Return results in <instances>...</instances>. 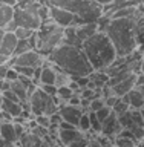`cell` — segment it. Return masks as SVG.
Wrapping results in <instances>:
<instances>
[{"mask_svg":"<svg viewBox=\"0 0 144 147\" xmlns=\"http://www.w3.org/2000/svg\"><path fill=\"white\" fill-rule=\"evenodd\" d=\"M144 14L140 6H137L135 12L130 17H109V22L104 28V32L115 46L118 57H126L135 52L138 48L137 41V18Z\"/></svg>","mask_w":144,"mask_h":147,"instance_id":"1","label":"cell"},{"mask_svg":"<svg viewBox=\"0 0 144 147\" xmlns=\"http://www.w3.org/2000/svg\"><path fill=\"white\" fill-rule=\"evenodd\" d=\"M48 60L55 69L69 74L72 78L91 75L94 72V67L80 46L62 43L48 55Z\"/></svg>","mask_w":144,"mask_h":147,"instance_id":"2","label":"cell"},{"mask_svg":"<svg viewBox=\"0 0 144 147\" xmlns=\"http://www.w3.org/2000/svg\"><path fill=\"white\" fill-rule=\"evenodd\" d=\"M87 60L94 71H104L117 60V51L104 31H97L94 35L86 38L81 45Z\"/></svg>","mask_w":144,"mask_h":147,"instance_id":"3","label":"cell"},{"mask_svg":"<svg viewBox=\"0 0 144 147\" xmlns=\"http://www.w3.org/2000/svg\"><path fill=\"white\" fill-rule=\"evenodd\" d=\"M63 37H64V28L57 25L54 20L48 18V20L41 22L40 28L34 32L35 49L41 55L48 57L58 45L63 43Z\"/></svg>","mask_w":144,"mask_h":147,"instance_id":"4","label":"cell"},{"mask_svg":"<svg viewBox=\"0 0 144 147\" xmlns=\"http://www.w3.org/2000/svg\"><path fill=\"white\" fill-rule=\"evenodd\" d=\"M77 16L83 23L98 22L104 16V6L101 3H98L97 0H85L81 8L78 9Z\"/></svg>","mask_w":144,"mask_h":147,"instance_id":"5","label":"cell"},{"mask_svg":"<svg viewBox=\"0 0 144 147\" xmlns=\"http://www.w3.org/2000/svg\"><path fill=\"white\" fill-rule=\"evenodd\" d=\"M45 55H41L37 49H29L26 51V52L23 54H18V55H14V57L9 58V64L14 66V64H17V66H28V67H37V66H43L45 61H46Z\"/></svg>","mask_w":144,"mask_h":147,"instance_id":"6","label":"cell"},{"mask_svg":"<svg viewBox=\"0 0 144 147\" xmlns=\"http://www.w3.org/2000/svg\"><path fill=\"white\" fill-rule=\"evenodd\" d=\"M49 17H51V20H54L57 25L63 26V28L71 26V25L78 26L83 23L75 12H71V11H68V9L54 6V5H49Z\"/></svg>","mask_w":144,"mask_h":147,"instance_id":"7","label":"cell"},{"mask_svg":"<svg viewBox=\"0 0 144 147\" xmlns=\"http://www.w3.org/2000/svg\"><path fill=\"white\" fill-rule=\"evenodd\" d=\"M58 142L64 146H87L89 140L86 138L85 132H81L78 127H74V129H60Z\"/></svg>","mask_w":144,"mask_h":147,"instance_id":"8","label":"cell"},{"mask_svg":"<svg viewBox=\"0 0 144 147\" xmlns=\"http://www.w3.org/2000/svg\"><path fill=\"white\" fill-rule=\"evenodd\" d=\"M52 98V95H48L46 92L39 86L37 89L29 95V104H31V112L34 115H41L46 112L48 103Z\"/></svg>","mask_w":144,"mask_h":147,"instance_id":"9","label":"cell"},{"mask_svg":"<svg viewBox=\"0 0 144 147\" xmlns=\"http://www.w3.org/2000/svg\"><path fill=\"white\" fill-rule=\"evenodd\" d=\"M120 123H121L123 129H129V130H133L135 127L144 126V117L141 109H127L124 113L118 115Z\"/></svg>","mask_w":144,"mask_h":147,"instance_id":"10","label":"cell"},{"mask_svg":"<svg viewBox=\"0 0 144 147\" xmlns=\"http://www.w3.org/2000/svg\"><path fill=\"white\" fill-rule=\"evenodd\" d=\"M121 129L123 127H121V123H120V118L114 110L110 112V115L104 121H101V133L109 136V138H112V140L121 132Z\"/></svg>","mask_w":144,"mask_h":147,"instance_id":"11","label":"cell"},{"mask_svg":"<svg viewBox=\"0 0 144 147\" xmlns=\"http://www.w3.org/2000/svg\"><path fill=\"white\" fill-rule=\"evenodd\" d=\"M58 112L60 115H62V118L64 119V121H69L72 124H78V121H80L81 115H83V109L80 107V106H72V104H60L58 106Z\"/></svg>","mask_w":144,"mask_h":147,"instance_id":"12","label":"cell"},{"mask_svg":"<svg viewBox=\"0 0 144 147\" xmlns=\"http://www.w3.org/2000/svg\"><path fill=\"white\" fill-rule=\"evenodd\" d=\"M17 41H18V38H17L16 32L5 31L2 43H0V54H3V55H6V57L11 58L12 55H14V51H16Z\"/></svg>","mask_w":144,"mask_h":147,"instance_id":"13","label":"cell"},{"mask_svg":"<svg viewBox=\"0 0 144 147\" xmlns=\"http://www.w3.org/2000/svg\"><path fill=\"white\" fill-rule=\"evenodd\" d=\"M121 100L126 101L132 109H143L144 107V96L140 92V89H137V87H133L127 94H124L121 96Z\"/></svg>","mask_w":144,"mask_h":147,"instance_id":"14","label":"cell"},{"mask_svg":"<svg viewBox=\"0 0 144 147\" xmlns=\"http://www.w3.org/2000/svg\"><path fill=\"white\" fill-rule=\"evenodd\" d=\"M135 81H137V74H130L129 77L123 78L121 81H118L117 84H114V86H110V87L114 89V92H115L117 95L123 96L124 94H127L130 89H133V87H135Z\"/></svg>","mask_w":144,"mask_h":147,"instance_id":"15","label":"cell"},{"mask_svg":"<svg viewBox=\"0 0 144 147\" xmlns=\"http://www.w3.org/2000/svg\"><path fill=\"white\" fill-rule=\"evenodd\" d=\"M0 136L8 140L9 142H12V144L18 142V135L16 132V124H14V121H3L0 124Z\"/></svg>","mask_w":144,"mask_h":147,"instance_id":"16","label":"cell"},{"mask_svg":"<svg viewBox=\"0 0 144 147\" xmlns=\"http://www.w3.org/2000/svg\"><path fill=\"white\" fill-rule=\"evenodd\" d=\"M77 35L81 41H85L86 38H89L91 35H94L98 31V23L97 22H91V23H81V25L75 26Z\"/></svg>","mask_w":144,"mask_h":147,"instance_id":"17","label":"cell"},{"mask_svg":"<svg viewBox=\"0 0 144 147\" xmlns=\"http://www.w3.org/2000/svg\"><path fill=\"white\" fill-rule=\"evenodd\" d=\"M85 0H49L48 5H54V6H58V8H63V9H68L71 12H78V9L81 8V5Z\"/></svg>","mask_w":144,"mask_h":147,"instance_id":"18","label":"cell"},{"mask_svg":"<svg viewBox=\"0 0 144 147\" xmlns=\"http://www.w3.org/2000/svg\"><path fill=\"white\" fill-rule=\"evenodd\" d=\"M14 8L16 6L0 2V29H5L8 23L14 18Z\"/></svg>","mask_w":144,"mask_h":147,"instance_id":"19","label":"cell"},{"mask_svg":"<svg viewBox=\"0 0 144 147\" xmlns=\"http://www.w3.org/2000/svg\"><path fill=\"white\" fill-rule=\"evenodd\" d=\"M0 109L5 110L6 113H9L12 118H14V117H18V115L22 113V110H23L20 103L9 100V98H6V96H3V101H2V106H0Z\"/></svg>","mask_w":144,"mask_h":147,"instance_id":"20","label":"cell"},{"mask_svg":"<svg viewBox=\"0 0 144 147\" xmlns=\"http://www.w3.org/2000/svg\"><path fill=\"white\" fill-rule=\"evenodd\" d=\"M11 90L18 96V98H20V101L29 100V95H28V89H26V86H23V83H22V81H18V80L11 81Z\"/></svg>","mask_w":144,"mask_h":147,"instance_id":"21","label":"cell"},{"mask_svg":"<svg viewBox=\"0 0 144 147\" xmlns=\"http://www.w3.org/2000/svg\"><path fill=\"white\" fill-rule=\"evenodd\" d=\"M74 95V90L71 86H58V90H57V100H58V106L60 104H66L69 98Z\"/></svg>","mask_w":144,"mask_h":147,"instance_id":"22","label":"cell"},{"mask_svg":"<svg viewBox=\"0 0 144 147\" xmlns=\"http://www.w3.org/2000/svg\"><path fill=\"white\" fill-rule=\"evenodd\" d=\"M114 144L115 146H121V147H132V146H140L138 141H135L133 138L130 136H126V135H117L114 138Z\"/></svg>","mask_w":144,"mask_h":147,"instance_id":"23","label":"cell"},{"mask_svg":"<svg viewBox=\"0 0 144 147\" xmlns=\"http://www.w3.org/2000/svg\"><path fill=\"white\" fill-rule=\"evenodd\" d=\"M87 115H89V121H91V130L95 133H101V121L97 117V113L94 110H89Z\"/></svg>","mask_w":144,"mask_h":147,"instance_id":"24","label":"cell"},{"mask_svg":"<svg viewBox=\"0 0 144 147\" xmlns=\"http://www.w3.org/2000/svg\"><path fill=\"white\" fill-rule=\"evenodd\" d=\"M77 127L85 133H87L91 130V121H89V115H87V112H83L80 121H78V124H77Z\"/></svg>","mask_w":144,"mask_h":147,"instance_id":"25","label":"cell"},{"mask_svg":"<svg viewBox=\"0 0 144 147\" xmlns=\"http://www.w3.org/2000/svg\"><path fill=\"white\" fill-rule=\"evenodd\" d=\"M17 35L18 40H23V38H29V37L34 35V29H29V28H23V26H17V29L14 31Z\"/></svg>","mask_w":144,"mask_h":147,"instance_id":"26","label":"cell"},{"mask_svg":"<svg viewBox=\"0 0 144 147\" xmlns=\"http://www.w3.org/2000/svg\"><path fill=\"white\" fill-rule=\"evenodd\" d=\"M127 109H130V106H129V104L126 103V101H123V100H121V96H120V100L114 104V107H112V110H114V112L117 113V115L124 113Z\"/></svg>","mask_w":144,"mask_h":147,"instance_id":"27","label":"cell"},{"mask_svg":"<svg viewBox=\"0 0 144 147\" xmlns=\"http://www.w3.org/2000/svg\"><path fill=\"white\" fill-rule=\"evenodd\" d=\"M104 104H106V101H104L103 96H95V98H92V100H91L89 110H94V112H97V110L101 109Z\"/></svg>","mask_w":144,"mask_h":147,"instance_id":"28","label":"cell"},{"mask_svg":"<svg viewBox=\"0 0 144 147\" xmlns=\"http://www.w3.org/2000/svg\"><path fill=\"white\" fill-rule=\"evenodd\" d=\"M110 112H112V107H109L107 104H104L103 107H101V109H98L95 113H97V117H98V119H100V121H104V119H106V118H107L109 115H110Z\"/></svg>","mask_w":144,"mask_h":147,"instance_id":"29","label":"cell"},{"mask_svg":"<svg viewBox=\"0 0 144 147\" xmlns=\"http://www.w3.org/2000/svg\"><path fill=\"white\" fill-rule=\"evenodd\" d=\"M35 121H37V124H40V126H43V127H48V129H49V126H51L49 115H46V113L35 115Z\"/></svg>","mask_w":144,"mask_h":147,"instance_id":"30","label":"cell"},{"mask_svg":"<svg viewBox=\"0 0 144 147\" xmlns=\"http://www.w3.org/2000/svg\"><path fill=\"white\" fill-rule=\"evenodd\" d=\"M41 89H43L48 95H57V90H58V87L55 86V84H39Z\"/></svg>","mask_w":144,"mask_h":147,"instance_id":"31","label":"cell"},{"mask_svg":"<svg viewBox=\"0 0 144 147\" xmlns=\"http://www.w3.org/2000/svg\"><path fill=\"white\" fill-rule=\"evenodd\" d=\"M6 80H9V81H14V80H18V72L16 71V67L14 66H9V69H8V72H6Z\"/></svg>","mask_w":144,"mask_h":147,"instance_id":"32","label":"cell"},{"mask_svg":"<svg viewBox=\"0 0 144 147\" xmlns=\"http://www.w3.org/2000/svg\"><path fill=\"white\" fill-rule=\"evenodd\" d=\"M118 100H120V95H109V96H106V98H104L106 104H107L109 107H114V104L117 103Z\"/></svg>","mask_w":144,"mask_h":147,"instance_id":"33","label":"cell"},{"mask_svg":"<svg viewBox=\"0 0 144 147\" xmlns=\"http://www.w3.org/2000/svg\"><path fill=\"white\" fill-rule=\"evenodd\" d=\"M97 2L101 3L106 8V6H114V5H117V3H121V2H124V0H97Z\"/></svg>","mask_w":144,"mask_h":147,"instance_id":"34","label":"cell"},{"mask_svg":"<svg viewBox=\"0 0 144 147\" xmlns=\"http://www.w3.org/2000/svg\"><path fill=\"white\" fill-rule=\"evenodd\" d=\"M9 66H11L9 63H3V64H0V78H5V77H6V72H8Z\"/></svg>","mask_w":144,"mask_h":147,"instance_id":"35","label":"cell"},{"mask_svg":"<svg viewBox=\"0 0 144 147\" xmlns=\"http://www.w3.org/2000/svg\"><path fill=\"white\" fill-rule=\"evenodd\" d=\"M8 61H9V57H6V55H3V54H0V64L8 63Z\"/></svg>","mask_w":144,"mask_h":147,"instance_id":"36","label":"cell"},{"mask_svg":"<svg viewBox=\"0 0 144 147\" xmlns=\"http://www.w3.org/2000/svg\"><path fill=\"white\" fill-rule=\"evenodd\" d=\"M137 89H140V92L143 94V96H144V84H140V86H137Z\"/></svg>","mask_w":144,"mask_h":147,"instance_id":"37","label":"cell"},{"mask_svg":"<svg viewBox=\"0 0 144 147\" xmlns=\"http://www.w3.org/2000/svg\"><path fill=\"white\" fill-rule=\"evenodd\" d=\"M3 34H5V29H0V43H2V38H3Z\"/></svg>","mask_w":144,"mask_h":147,"instance_id":"38","label":"cell"},{"mask_svg":"<svg viewBox=\"0 0 144 147\" xmlns=\"http://www.w3.org/2000/svg\"><path fill=\"white\" fill-rule=\"evenodd\" d=\"M140 146H144V138L141 140V142H140Z\"/></svg>","mask_w":144,"mask_h":147,"instance_id":"39","label":"cell"},{"mask_svg":"<svg viewBox=\"0 0 144 147\" xmlns=\"http://www.w3.org/2000/svg\"><path fill=\"white\" fill-rule=\"evenodd\" d=\"M141 112H143V117H144V107H143V109H141Z\"/></svg>","mask_w":144,"mask_h":147,"instance_id":"40","label":"cell"},{"mask_svg":"<svg viewBox=\"0 0 144 147\" xmlns=\"http://www.w3.org/2000/svg\"><path fill=\"white\" fill-rule=\"evenodd\" d=\"M0 124H2V123H0Z\"/></svg>","mask_w":144,"mask_h":147,"instance_id":"41","label":"cell"}]
</instances>
